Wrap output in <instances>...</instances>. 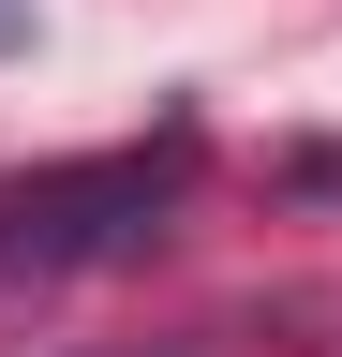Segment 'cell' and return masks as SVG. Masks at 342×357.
<instances>
[{"instance_id":"6da1fadb","label":"cell","mask_w":342,"mask_h":357,"mask_svg":"<svg viewBox=\"0 0 342 357\" xmlns=\"http://www.w3.org/2000/svg\"><path fill=\"white\" fill-rule=\"evenodd\" d=\"M194 194V119L134 134V149H90V164H30L0 178V283H75V268H119L149 253Z\"/></svg>"},{"instance_id":"7a4b0ae2","label":"cell","mask_w":342,"mask_h":357,"mask_svg":"<svg viewBox=\"0 0 342 357\" xmlns=\"http://www.w3.org/2000/svg\"><path fill=\"white\" fill-rule=\"evenodd\" d=\"M15 45H30V15H15V0H0V60H15Z\"/></svg>"}]
</instances>
